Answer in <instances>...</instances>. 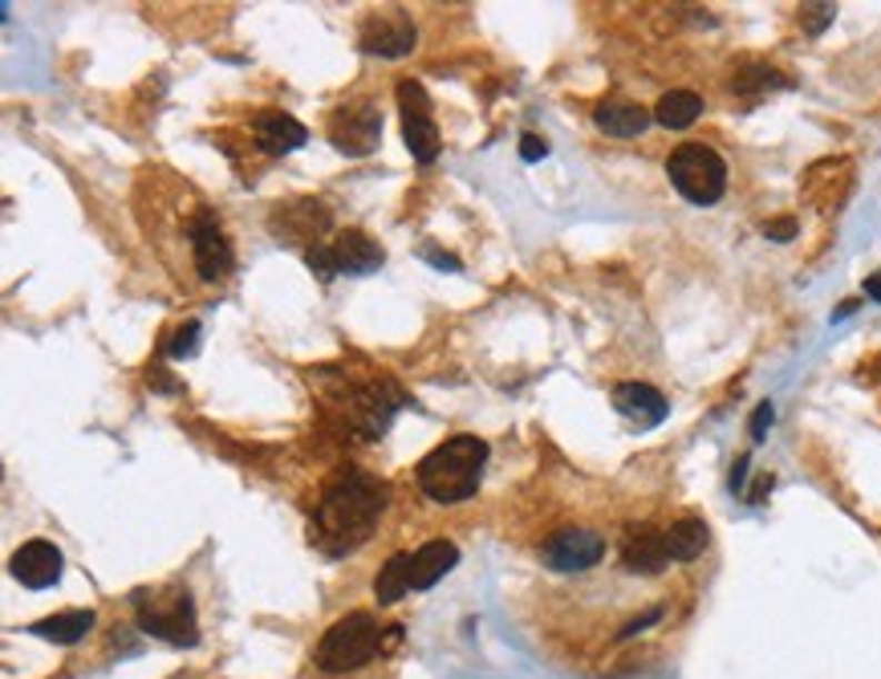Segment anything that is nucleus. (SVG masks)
<instances>
[{
    "mask_svg": "<svg viewBox=\"0 0 881 679\" xmlns=\"http://www.w3.org/2000/svg\"><path fill=\"white\" fill-rule=\"evenodd\" d=\"M387 505V485L366 477L362 468H346L326 485L313 509V537L326 553H350L374 529L378 512Z\"/></svg>",
    "mask_w": 881,
    "mask_h": 679,
    "instance_id": "f257e3e1",
    "label": "nucleus"
},
{
    "mask_svg": "<svg viewBox=\"0 0 881 679\" xmlns=\"http://www.w3.org/2000/svg\"><path fill=\"white\" fill-rule=\"evenodd\" d=\"M483 465H488V443L475 436H451L419 460V489L439 505L471 501L483 480Z\"/></svg>",
    "mask_w": 881,
    "mask_h": 679,
    "instance_id": "f03ea898",
    "label": "nucleus"
},
{
    "mask_svg": "<svg viewBox=\"0 0 881 679\" xmlns=\"http://www.w3.org/2000/svg\"><path fill=\"white\" fill-rule=\"evenodd\" d=\"M610 525L598 521V517H581V521H561L557 529H549L537 546V558L552 573H593L610 558Z\"/></svg>",
    "mask_w": 881,
    "mask_h": 679,
    "instance_id": "7ed1b4c3",
    "label": "nucleus"
},
{
    "mask_svg": "<svg viewBox=\"0 0 881 679\" xmlns=\"http://www.w3.org/2000/svg\"><path fill=\"white\" fill-rule=\"evenodd\" d=\"M382 622L366 610H353L346 619H338L330 631L321 635L318 651H313V663H318L326 676H346V671L366 668L370 659L382 651Z\"/></svg>",
    "mask_w": 881,
    "mask_h": 679,
    "instance_id": "20e7f679",
    "label": "nucleus"
},
{
    "mask_svg": "<svg viewBox=\"0 0 881 679\" xmlns=\"http://www.w3.org/2000/svg\"><path fill=\"white\" fill-rule=\"evenodd\" d=\"M134 615L139 627L163 643L196 647L200 643V622H196V607H191L188 590H134Z\"/></svg>",
    "mask_w": 881,
    "mask_h": 679,
    "instance_id": "39448f33",
    "label": "nucleus"
},
{
    "mask_svg": "<svg viewBox=\"0 0 881 679\" xmlns=\"http://www.w3.org/2000/svg\"><path fill=\"white\" fill-rule=\"evenodd\" d=\"M667 176L682 200L699 203V208H711V203L728 191V163H723V156L711 151L707 143L674 147L667 159Z\"/></svg>",
    "mask_w": 881,
    "mask_h": 679,
    "instance_id": "423d86ee",
    "label": "nucleus"
},
{
    "mask_svg": "<svg viewBox=\"0 0 881 679\" xmlns=\"http://www.w3.org/2000/svg\"><path fill=\"white\" fill-rule=\"evenodd\" d=\"M399 110H402V139L419 163H431L439 156V127L431 119V98L419 82H399Z\"/></svg>",
    "mask_w": 881,
    "mask_h": 679,
    "instance_id": "0eeeda50",
    "label": "nucleus"
},
{
    "mask_svg": "<svg viewBox=\"0 0 881 679\" xmlns=\"http://www.w3.org/2000/svg\"><path fill=\"white\" fill-rule=\"evenodd\" d=\"M330 139L338 151L362 159L382 139V110L374 102H346L330 114Z\"/></svg>",
    "mask_w": 881,
    "mask_h": 679,
    "instance_id": "6e6552de",
    "label": "nucleus"
},
{
    "mask_svg": "<svg viewBox=\"0 0 881 679\" xmlns=\"http://www.w3.org/2000/svg\"><path fill=\"white\" fill-rule=\"evenodd\" d=\"M362 49L378 58H407L414 49V24L399 9L370 12L362 24Z\"/></svg>",
    "mask_w": 881,
    "mask_h": 679,
    "instance_id": "1a4fd4ad",
    "label": "nucleus"
},
{
    "mask_svg": "<svg viewBox=\"0 0 881 679\" xmlns=\"http://www.w3.org/2000/svg\"><path fill=\"white\" fill-rule=\"evenodd\" d=\"M12 578L29 590H46L61 578V549L53 541H24L17 553H12Z\"/></svg>",
    "mask_w": 881,
    "mask_h": 679,
    "instance_id": "9d476101",
    "label": "nucleus"
},
{
    "mask_svg": "<svg viewBox=\"0 0 881 679\" xmlns=\"http://www.w3.org/2000/svg\"><path fill=\"white\" fill-rule=\"evenodd\" d=\"M309 131L293 114H284V110H264L252 119V143L264 151V156H289L297 147H306Z\"/></svg>",
    "mask_w": 881,
    "mask_h": 679,
    "instance_id": "9b49d317",
    "label": "nucleus"
},
{
    "mask_svg": "<svg viewBox=\"0 0 881 679\" xmlns=\"http://www.w3.org/2000/svg\"><path fill=\"white\" fill-rule=\"evenodd\" d=\"M613 407H618L625 419H634L638 428H659L670 411L667 399H662L654 387H647V382H618V387H613Z\"/></svg>",
    "mask_w": 881,
    "mask_h": 679,
    "instance_id": "f8f14e48",
    "label": "nucleus"
},
{
    "mask_svg": "<svg viewBox=\"0 0 881 679\" xmlns=\"http://www.w3.org/2000/svg\"><path fill=\"white\" fill-rule=\"evenodd\" d=\"M330 249H333V261H338V273H350V277L374 273L378 264L387 261V257H382V244L370 240L366 232H358V228L338 232Z\"/></svg>",
    "mask_w": 881,
    "mask_h": 679,
    "instance_id": "ddd939ff",
    "label": "nucleus"
},
{
    "mask_svg": "<svg viewBox=\"0 0 881 679\" xmlns=\"http://www.w3.org/2000/svg\"><path fill=\"white\" fill-rule=\"evenodd\" d=\"M459 549L451 541H427L411 553V590H431L439 578L455 570Z\"/></svg>",
    "mask_w": 881,
    "mask_h": 679,
    "instance_id": "4468645a",
    "label": "nucleus"
},
{
    "mask_svg": "<svg viewBox=\"0 0 881 679\" xmlns=\"http://www.w3.org/2000/svg\"><path fill=\"white\" fill-rule=\"evenodd\" d=\"M326 228H330V212H326L318 200H297V203H289V208H281V216H277V232H281L284 240L306 237V240H313V244H321L318 232H326ZM313 244H309V249H313Z\"/></svg>",
    "mask_w": 881,
    "mask_h": 679,
    "instance_id": "2eb2a0df",
    "label": "nucleus"
},
{
    "mask_svg": "<svg viewBox=\"0 0 881 679\" xmlns=\"http://www.w3.org/2000/svg\"><path fill=\"white\" fill-rule=\"evenodd\" d=\"M593 122H598L605 134H613V139H638V134L650 127V114H647V107H638V102L613 98V102H601V107L593 110Z\"/></svg>",
    "mask_w": 881,
    "mask_h": 679,
    "instance_id": "dca6fc26",
    "label": "nucleus"
},
{
    "mask_svg": "<svg viewBox=\"0 0 881 679\" xmlns=\"http://www.w3.org/2000/svg\"><path fill=\"white\" fill-rule=\"evenodd\" d=\"M90 627H94V610H61V615H49V619L33 622L29 631L41 635V639H49V643H82L86 635H90Z\"/></svg>",
    "mask_w": 881,
    "mask_h": 679,
    "instance_id": "f3484780",
    "label": "nucleus"
},
{
    "mask_svg": "<svg viewBox=\"0 0 881 679\" xmlns=\"http://www.w3.org/2000/svg\"><path fill=\"white\" fill-rule=\"evenodd\" d=\"M699 114H703V98L694 94V90H667V94L659 98V107H654V119H659L667 131H687Z\"/></svg>",
    "mask_w": 881,
    "mask_h": 679,
    "instance_id": "a211bd4d",
    "label": "nucleus"
},
{
    "mask_svg": "<svg viewBox=\"0 0 881 679\" xmlns=\"http://www.w3.org/2000/svg\"><path fill=\"white\" fill-rule=\"evenodd\" d=\"M402 595H411V553H394L374 578L378 607H394Z\"/></svg>",
    "mask_w": 881,
    "mask_h": 679,
    "instance_id": "6ab92c4d",
    "label": "nucleus"
},
{
    "mask_svg": "<svg viewBox=\"0 0 881 679\" xmlns=\"http://www.w3.org/2000/svg\"><path fill=\"white\" fill-rule=\"evenodd\" d=\"M196 346H200V322H188V326H179V330H171L163 350L171 358H188V355H196Z\"/></svg>",
    "mask_w": 881,
    "mask_h": 679,
    "instance_id": "aec40b11",
    "label": "nucleus"
},
{
    "mask_svg": "<svg viewBox=\"0 0 881 679\" xmlns=\"http://www.w3.org/2000/svg\"><path fill=\"white\" fill-rule=\"evenodd\" d=\"M306 261L321 281H333V277H338V261H333L330 244H313V249H306Z\"/></svg>",
    "mask_w": 881,
    "mask_h": 679,
    "instance_id": "412c9836",
    "label": "nucleus"
},
{
    "mask_svg": "<svg viewBox=\"0 0 881 679\" xmlns=\"http://www.w3.org/2000/svg\"><path fill=\"white\" fill-rule=\"evenodd\" d=\"M544 156H549V143H544L541 134H520V159L524 163H537Z\"/></svg>",
    "mask_w": 881,
    "mask_h": 679,
    "instance_id": "4be33fe9",
    "label": "nucleus"
},
{
    "mask_svg": "<svg viewBox=\"0 0 881 679\" xmlns=\"http://www.w3.org/2000/svg\"><path fill=\"white\" fill-rule=\"evenodd\" d=\"M147 382H151L154 391H163V395H176V391H183V382H179V379H171V375H167V367H159V362H154V367L147 370Z\"/></svg>",
    "mask_w": 881,
    "mask_h": 679,
    "instance_id": "5701e85b",
    "label": "nucleus"
},
{
    "mask_svg": "<svg viewBox=\"0 0 881 679\" xmlns=\"http://www.w3.org/2000/svg\"><path fill=\"white\" fill-rule=\"evenodd\" d=\"M740 90H772V86H780V78H775L772 70H752L748 78H740Z\"/></svg>",
    "mask_w": 881,
    "mask_h": 679,
    "instance_id": "b1692460",
    "label": "nucleus"
},
{
    "mask_svg": "<svg viewBox=\"0 0 881 679\" xmlns=\"http://www.w3.org/2000/svg\"><path fill=\"white\" fill-rule=\"evenodd\" d=\"M768 423H772V403H760L752 416V440H764Z\"/></svg>",
    "mask_w": 881,
    "mask_h": 679,
    "instance_id": "393cba45",
    "label": "nucleus"
},
{
    "mask_svg": "<svg viewBox=\"0 0 881 679\" xmlns=\"http://www.w3.org/2000/svg\"><path fill=\"white\" fill-rule=\"evenodd\" d=\"M423 257H427V261H431V264H439V269H443V273H455V269H459V261H455V257H447V252H439V249H427Z\"/></svg>",
    "mask_w": 881,
    "mask_h": 679,
    "instance_id": "a878e982",
    "label": "nucleus"
},
{
    "mask_svg": "<svg viewBox=\"0 0 881 679\" xmlns=\"http://www.w3.org/2000/svg\"><path fill=\"white\" fill-rule=\"evenodd\" d=\"M792 232H797V220H775V224H768V237L772 240H792Z\"/></svg>",
    "mask_w": 881,
    "mask_h": 679,
    "instance_id": "bb28decb",
    "label": "nucleus"
},
{
    "mask_svg": "<svg viewBox=\"0 0 881 679\" xmlns=\"http://www.w3.org/2000/svg\"><path fill=\"white\" fill-rule=\"evenodd\" d=\"M865 293H870V298H878V301H881V273H878V277H870V281H865Z\"/></svg>",
    "mask_w": 881,
    "mask_h": 679,
    "instance_id": "cd10ccee",
    "label": "nucleus"
}]
</instances>
